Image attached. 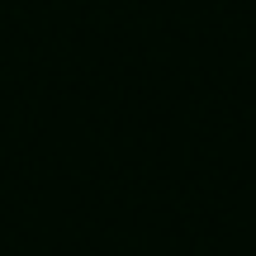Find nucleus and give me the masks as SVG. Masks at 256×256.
I'll return each mask as SVG.
<instances>
[]
</instances>
